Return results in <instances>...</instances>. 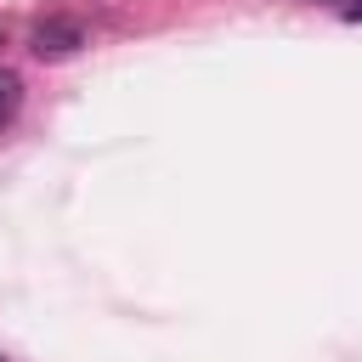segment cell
<instances>
[{"mask_svg":"<svg viewBox=\"0 0 362 362\" xmlns=\"http://www.w3.org/2000/svg\"><path fill=\"white\" fill-rule=\"evenodd\" d=\"M85 45V23L79 17H45V23H34V34H28V51L40 57V62H62V57H74Z\"/></svg>","mask_w":362,"mask_h":362,"instance_id":"1","label":"cell"},{"mask_svg":"<svg viewBox=\"0 0 362 362\" xmlns=\"http://www.w3.org/2000/svg\"><path fill=\"white\" fill-rule=\"evenodd\" d=\"M17 107H23V79L17 68H0V130L17 119Z\"/></svg>","mask_w":362,"mask_h":362,"instance_id":"2","label":"cell"},{"mask_svg":"<svg viewBox=\"0 0 362 362\" xmlns=\"http://www.w3.org/2000/svg\"><path fill=\"white\" fill-rule=\"evenodd\" d=\"M345 17H351V23H362V0H351V6H345Z\"/></svg>","mask_w":362,"mask_h":362,"instance_id":"3","label":"cell"},{"mask_svg":"<svg viewBox=\"0 0 362 362\" xmlns=\"http://www.w3.org/2000/svg\"><path fill=\"white\" fill-rule=\"evenodd\" d=\"M0 40H6V34H0Z\"/></svg>","mask_w":362,"mask_h":362,"instance_id":"4","label":"cell"}]
</instances>
